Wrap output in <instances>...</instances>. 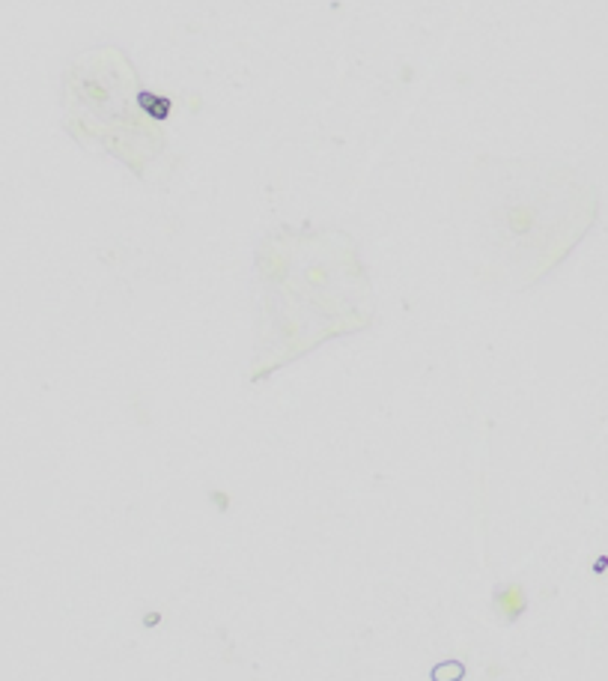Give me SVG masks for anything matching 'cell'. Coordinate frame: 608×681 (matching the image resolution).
Masks as SVG:
<instances>
[{"label": "cell", "instance_id": "cell-1", "mask_svg": "<svg viewBox=\"0 0 608 681\" xmlns=\"http://www.w3.org/2000/svg\"><path fill=\"white\" fill-rule=\"evenodd\" d=\"M525 607H528L525 592L519 586H504L495 592V610L504 621H516L525 612Z\"/></svg>", "mask_w": 608, "mask_h": 681}, {"label": "cell", "instance_id": "cell-2", "mask_svg": "<svg viewBox=\"0 0 608 681\" xmlns=\"http://www.w3.org/2000/svg\"><path fill=\"white\" fill-rule=\"evenodd\" d=\"M465 676V667L459 660H445L433 669V681H459Z\"/></svg>", "mask_w": 608, "mask_h": 681}, {"label": "cell", "instance_id": "cell-3", "mask_svg": "<svg viewBox=\"0 0 608 681\" xmlns=\"http://www.w3.org/2000/svg\"><path fill=\"white\" fill-rule=\"evenodd\" d=\"M161 616H159V612H150V616H146V625H155V621H159Z\"/></svg>", "mask_w": 608, "mask_h": 681}]
</instances>
